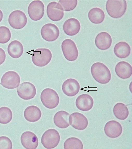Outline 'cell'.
Wrapping results in <instances>:
<instances>
[{"instance_id": "3957f363", "label": "cell", "mask_w": 132, "mask_h": 149, "mask_svg": "<svg viewBox=\"0 0 132 149\" xmlns=\"http://www.w3.org/2000/svg\"><path fill=\"white\" fill-rule=\"evenodd\" d=\"M52 53L50 50L46 48L37 49L31 56L32 62L37 66L42 67L47 65L51 61Z\"/></svg>"}, {"instance_id": "ba28073f", "label": "cell", "mask_w": 132, "mask_h": 149, "mask_svg": "<svg viewBox=\"0 0 132 149\" xmlns=\"http://www.w3.org/2000/svg\"><path fill=\"white\" fill-rule=\"evenodd\" d=\"M20 82L19 74L13 71L6 72L2 77L0 84L4 87L10 89L17 87Z\"/></svg>"}, {"instance_id": "603a6c76", "label": "cell", "mask_w": 132, "mask_h": 149, "mask_svg": "<svg viewBox=\"0 0 132 149\" xmlns=\"http://www.w3.org/2000/svg\"><path fill=\"white\" fill-rule=\"evenodd\" d=\"M7 51L9 55L12 58H18L23 54V47L20 41L17 40H14L8 45Z\"/></svg>"}, {"instance_id": "6da1fadb", "label": "cell", "mask_w": 132, "mask_h": 149, "mask_svg": "<svg viewBox=\"0 0 132 149\" xmlns=\"http://www.w3.org/2000/svg\"><path fill=\"white\" fill-rule=\"evenodd\" d=\"M91 72L94 78L100 84H107L111 80V75L110 70L102 63L97 62L94 63L91 67Z\"/></svg>"}, {"instance_id": "8992f818", "label": "cell", "mask_w": 132, "mask_h": 149, "mask_svg": "<svg viewBox=\"0 0 132 149\" xmlns=\"http://www.w3.org/2000/svg\"><path fill=\"white\" fill-rule=\"evenodd\" d=\"M61 49L65 58L70 61L76 59L78 55V52L75 42L72 40L67 39L61 44Z\"/></svg>"}, {"instance_id": "7c38bea8", "label": "cell", "mask_w": 132, "mask_h": 149, "mask_svg": "<svg viewBox=\"0 0 132 149\" xmlns=\"http://www.w3.org/2000/svg\"><path fill=\"white\" fill-rule=\"evenodd\" d=\"M47 13L48 18L54 21L61 20L64 16L62 7L59 3L55 1L51 2L48 5Z\"/></svg>"}, {"instance_id": "484cf974", "label": "cell", "mask_w": 132, "mask_h": 149, "mask_svg": "<svg viewBox=\"0 0 132 149\" xmlns=\"http://www.w3.org/2000/svg\"><path fill=\"white\" fill-rule=\"evenodd\" d=\"M113 112L117 118L122 120L127 118L129 114V111L127 106L121 103H117L114 105Z\"/></svg>"}, {"instance_id": "2e32d148", "label": "cell", "mask_w": 132, "mask_h": 149, "mask_svg": "<svg viewBox=\"0 0 132 149\" xmlns=\"http://www.w3.org/2000/svg\"><path fill=\"white\" fill-rule=\"evenodd\" d=\"M122 128L121 124L115 120H111L107 122L104 128L106 135L111 138L118 137L121 134Z\"/></svg>"}, {"instance_id": "ffe728a7", "label": "cell", "mask_w": 132, "mask_h": 149, "mask_svg": "<svg viewBox=\"0 0 132 149\" xmlns=\"http://www.w3.org/2000/svg\"><path fill=\"white\" fill-rule=\"evenodd\" d=\"M115 71L119 78L122 79H126L130 78L132 75V67L128 62L121 61L116 65Z\"/></svg>"}, {"instance_id": "5bb4252c", "label": "cell", "mask_w": 132, "mask_h": 149, "mask_svg": "<svg viewBox=\"0 0 132 149\" xmlns=\"http://www.w3.org/2000/svg\"><path fill=\"white\" fill-rule=\"evenodd\" d=\"M80 89V84L75 79L69 78L63 82L62 89L64 93L69 97H73L79 92Z\"/></svg>"}, {"instance_id": "d4e9b609", "label": "cell", "mask_w": 132, "mask_h": 149, "mask_svg": "<svg viewBox=\"0 0 132 149\" xmlns=\"http://www.w3.org/2000/svg\"><path fill=\"white\" fill-rule=\"evenodd\" d=\"M105 17L104 11L101 8H94L90 9L88 13V17L91 22L98 24L102 23Z\"/></svg>"}, {"instance_id": "9a60e30c", "label": "cell", "mask_w": 132, "mask_h": 149, "mask_svg": "<svg viewBox=\"0 0 132 149\" xmlns=\"http://www.w3.org/2000/svg\"><path fill=\"white\" fill-rule=\"evenodd\" d=\"M21 141L23 146L27 149H35L38 145V138L31 132L27 131L23 133L21 136Z\"/></svg>"}, {"instance_id": "ac0fdd59", "label": "cell", "mask_w": 132, "mask_h": 149, "mask_svg": "<svg viewBox=\"0 0 132 149\" xmlns=\"http://www.w3.org/2000/svg\"><path fill=\"white\" fill-rule=\"evenodd\" d=\"M94 104V100L92 97L86 94L79 96L75 102L76 105L78 109L83 111L89 110L92 108Z\"/></svg>"}, {"instance_id": "277c9868", "label": "cell", "mask_w": 132, "mask_h": 149, "mask_svg": "<svg viewBox=\"0 0 132 149\" xmlns=\"http://www.w3.org/2000/svg\"><path fill=\"white\" fill-rule=\"evenodd\" d=\"M40 98L43 105L49 109H53L58 104L60 98L57 92L50 88H46L41 92Z\"/></svg>"}, {"instance_id": "d6a6232c", "label": "cell", "mask_w": 132, "mask_h": 149, "mask_svg": "<svg viewBox=\"0 0 132 149\" xmlns=\"http://www.w3.org/2000/svg\"><path fill=\"white\" fill-rule=\"evenodd\" d=\"M3 14L2 11L0 9V22L2 20Z\"/></svg>"}, {"instance_id": "4fadbf2b", "label": "cell", "mask_w": 132, "mask_h": 149, "mask_svg": "<svg viewBox=\"0 0 132 149\" xmlns=\"http://www.w3.org/2000/svg\"><path fill=\"white\" fill-rule=\"evenodd\" d=\"M69 123L74 128L79 130L85 129L88 124L87 118L82 114L75 112L70 114L69 117Z\"/></svg>"}, {"instance_id": "44dd1931", "label": "cell", "mask_w": 132, "mask_h": 149, "mask_svg": "<svg viewBox=\"0 0 132 149\" xmlns=\"http://www.w3.org/2000/svg\"><path fill=\"white\" fill-rule=\"evenodd\" d=\"M69 114L66 111L61 110L57 112L54 115L53 121L54 124L58 127L65 128L70 125L69 122Z\"/></svg>"}, {"instance_id": "52a82bcc", "label": "cell", "mask_w": 132, "mask_h": 149, "mask_svg": "<svg viewBox=\"0 0 132 149\" xmlns=\"http://www.w3.org/2000/svg\"><path fill=\"white\" fill-rule=\"evenodd\" d=\"M8 22L13 28L20 29L24 27L27 24V19L25 14L20 10H16L9 15Z\"/></svg>"}, {"instance_id": "30bf717a", "label": "cell", "mask_w": 132, "mask_h": 149, "mask_svg": "<svg viewBox=\"0 0 132 149\" xmlns=\"http://www.w3.org/2000/svg\"><path fill=\"white\" fill-rule=\"evenodd\" d=\"M44 5L40 0H34L29 5L28 9L30 18L34 21L39 20L44 15Z\"/></svg>"}, {"instance_id": "d6986e66", "label": "cell", "mask_w": 132, "mask_h": 149, "mask_svg": "<svg viewBox=\"0 0 132 149\" xmlns=\"http://www.w3.org/2000/svg\"><path fill=\"white\" fill-rule=\"evenodd\" d=\"M112 42L111 37L108 33L103 32L99 33L96 36L95 43L99 49L106 50L111 46Z\"/></svg>"}, {"instance_id": "4dcf8cb0", "label": "cell", "mask_w": 132, "mask_h": 149, "mask_svg": "<svg viewBox=\"0 0 132 149\" xmlns=\"http://www.w3.org/2000/svg\"><path fill=\"white\" fill-rule=\"evenodd\" d=\"M12 144L11 140L7 137L0 136V149H11Z\"/></svg>"}, {"instance_id": "7a4b0ae2", "label": "cell", "mask_w": 132, "mask_h": 149, "mask_svg": "<svg viewBox=\"0 0 132 149\" xmlns=\"http://www.w3.org/2000/svg\"><path fill=\"white\" fill-rule=\"evenodd\" d=\"M106 8L110 17L119 18L122 17L126 11L127 2L126 0H108L106 3Z\"/></svg>"}, {"instance_id": "5b68a950", "label": "cell", "mask_w": 132, "mask_h": 149, "mask_svg": "<svg viewBox=\"0 0 132 149\" xmlns=\"http://www.w3.org/2000/svg\"><path fill=\"white\" fill-rule=\"evenodd\" d=\"M60 140V136L58 132L54 129H49L43 134L41 142L46 148L51 149L56 147Z\"/></svg>"}, {"instance_id": "e0dca14e", "label": "cell", "mask_w": 132, "mask_h": 149, "mask_svg": "<svg viewBox=\"0 0 132 149\" xmlns=\"http://www.w3.org/2000/svg\"><path fill=\"white\" fill-rule=\"evenodd\" d=\"M81 28V25L79 20L74 18H69L64 23L63 29L67 35L72 36L77 34Z\"/></svg>"}, {"instance_id": "8fae6325", "label": "cell", "mask_w": 132, "mask_h": 149, "mask_svg": "<svg viewBox=\"0 0 132 149\" xmlns=\"http://www.w3.org/2000/svg\"><path fill=\"white\" fill-rule=\"evenodd\" d=\"M43 38L48 41H52L56 40L60 35V31L55 24L49 23L43 25L41 30Z\"/></svg>"}, {"instance_id": "cb8c5ba5", "label": "cell", "mask_w": 132, "mask_h": 149, "mask_svg": "<svg viewBox=\"0 0 132 149\" xmlns=\"http://www.w3.org/2000/svg\"><path fill=\"white\" fill-rule=\"evenodd\" d=\"M114 51L115 55L118 57L125 58L130 55L131 48L129 44L126 42L121 41L115 45Z\"/></svg>"}, {"instance_id": "83f0119b", "label": "cell", "mask_w": 132, "mask_h": 149, "mask_svg": "<svg viewBox=\"0 0 132 149\" xmlns=\"http://www.w3.org/2000/svg\"><path fill=\"white\" fill-rule=\"evenodd\" d=\"M12 113L11 110L6 106L0 108V123L3 124H7L11 120Z\"/></svg>"}, {"instance_id": "f1b7e54d", "label": "cell", "mask_w": 132, "mask_h": 149, "mask_svg": "<svg viewBox=\"0 0 132 149\" xmlns=\"http://www.w3.org/2000/svg\"><path fill=\"white\" fill-rule=\"evenodd\" d=\"M11 34L9 29L4 26H0V43L5 44L8 42L11 38Z\"/></svg>"}, {"instance_id": "9c48e42d", "label": "cell", "mask_w": 132, "mask_h": 149, "mask_svg": "<svg viewBox=\"0 0 132 149\" xmlns=\"http://www.w3.org/2000/svg\"><path fill=\"white\" fill-rule=\"evenodd\" d=\"M17 92L19 96L24 100H29L34 97L36 90L35 85L28 82H23L17 87Z\"/></svg>"}, {"instance_id": "4316f807", "label": "cell", "mask_w": 132, "mask_h": 149, "mask_svg": "<svg viewBox=\"0 0 132 149\" xmlns=\"http://www.w3.org/2000/svg\"><path fill=\"white\" fill-rule=\"evenodd\" d=\"M64 149H83L82 142L79 139L72 137L67 139L64 144Z\"/></svg>"}, {"instance_id": "f546056e", "label": "cell", "mask_w": 132, "mask_h": 149, "mask_svg": "<svg viewBox=\"0 0 132 149\" xmlns=\"http://www.w3.org/2000/svg\"><path fill=\"white\" fill-rule=\"evenodd\" d=\"M77 1V0H60L58 3L61 5L64 11H68L73 10L76 7Z\"/></svg>"}, {"instance_id": "7402d4cb", "label": "cell", "mask_w": 132, "mask_h": 149, "mask_svg": "<svg viewBox=\"0 0 132 149\" xmlns=\"http://www.w3.org/2000/svg\"><path fill=\"white\" fill-rule=\"evenodd\" d=\"M42 115L41 111L36 106L32 105L27 107L24 110V116L25 119L30 122L38 121Z\"/></svg>"}, {"instance_id": "1f68e13d", "label": "cell", "mask_w": 132, "mask_h": 149, "mask_svg": "<svg viewBox=\"0 0 132 149\" xmlns=\"http://www.w3.org/2000/svg\"><path fill=\"white\" fill-rule=\"evenodd\" d=\"M6 54L4 50L0 47V65L3 64L6 59Z\"/></svg>"}]
</instances>
